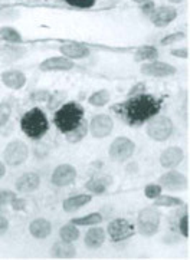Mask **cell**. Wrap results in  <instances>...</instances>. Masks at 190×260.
Instances as JSON below:
<instances>
[{
	"mask_svg": "<svg viewBox=\"0 0 190 260\" xmlns=\"http://www.w3.org/2000/svg\"><path fill=\"white\" fill-rule=\"evenodd\" d=\"M42 72H64V71H72L75 69V62L72 59L65 56H52L45 59L39 65Z\"/></svg>",
	"mask_w": 190,
	"mask_h": 260,
	"instance_id": "cell-13",
	"label": "cell"
},
{
	"mask_svg": "<svg viewBox=\"0 0 190 260\" xmlns=\"http://www.w3.org/2000/svg\"><path fill=\"white\" fill-rule=\"evenodd\" d=\"M26 48L13 46V45H2L0 46V60L5 63H13L23 58L26 55Z\"/></svg>",
	"mask_w": 190,
	"mask_h": 260,
	"instance_id": "cell-22",
	"label": "cell"
},
{
	"mask_svg": "<svg viewBox=\"0 0 190 260\" xmlns=\"http://www.w3.org/2000/svg\"><path fill=\"white\" fill-rule=\"evenodd\" d=\"M41 185V177L36 173H25L20 177H17L15 181V188L16 191L22 194H29L36 191Z\"/></svg>",
	"mask_w": 190,
	"mask_h": 260,
	"instance_id": "cell-15",
	"label": "cell"
},
{
	"mask_svg": "<svg viewBox=\"0 0 190 260\" xmlns=\"http://www.w3.org/2000/svg\"><path fill=\"white\" fill-rule=\"evenodd\" d=\"M59 237H61V240H64V242H72V243H74L75 240L79 239V230H78V226H75L72 223L64 224V226L61 227V230H59Z\"/></svg>",
	"mask_w": 190,
	"mask_h": 260,
	"instance_id": "cell-27",
	"label": "cell"
},
{
	"mask_svg": "<svg viewBox=\"0 0 190 260\" xmlns=\"http://www.w3.org/2000/svg\"><path fill=\"white\" fill-rule=\"evenodd\" d=\"M156 8H157V6H156V3H154L153 0H146L144 3H141V12L149 17L150 15L154 12V9Z\"/></svg>",
	"mask_w": 190,
	"mask_h": 260,
	"instance_id": "cell-40",
	"label": "cell"
},
{
	"mask_svg": "<svg viewBox=\"0 0 190 260\" xmlns=\"http://www.w3.org/2000/svg\"><path fill=\"white\" fill-rule=\"evenodd\" d=\"M59 51L61 53L68 59H85L90 56V49L84 45H79V43H66V45H62L59 46Z\"/></svg>",
	"mask_w": 190,
	"mask_h": 260,
	"instance_id": "cell-23",
	"label": "cell"
},
{
	"mask_svg": "<svg viewBox=\"0 0 190 260\" xmlns=\"http://www.w3.org/2000/svg\"><path fill=\"white\" fill-rule=\"evenodd\" d=\"M12 115V105L9 102H0V128L6 126Z\"/></svg>",
	"mask_w": 190,
	"mask_h": 260,
	"instance_id": "cell-33",
	"label": "cell"
},
{
	"mask_svg": "<svg viewBox=\"0 0 190 260\" xmlns=\"http://www.w3.org/2000/svg\"><path fill=\"white\" fill-rule=\"evenodd\" d=\"M158 58V51L154 46H141L134 53L135 62H151Z\"/></svg>",
	"mask_w": 190,
	"mask_h": 260,
	"instance_id": "cell-26",
	"label": "cell"
},
{
	"mask_svg": "<svg viewBox=\"0 0 190 260\" xmlns=\"http://www.w3.org/2000/svg\"><path fill=\"white\" fill-rule=\"evenodd\" d=\"M161 100L150 95L147 92L128 96L124 102H118L113 105L111 111L116 114L127 125L140 126L144 125L150 118L158 115L161 111Z\"/></svg>",
	"mask_w": 190,
	"mask_h": 260,
	"instance_id": "cell-1",
	"label": "cell"
},
{
	"mask_svg": "<svg viewBox=\"0 0 190 260\" xmlns=\"http://www.w3.org/2000/svg\"><path fill=\"white\" fill-rule=\"evenodd\" d=\"M114 129V121L108 114H97L88 122V131L95 140L107 138Z\"/></svg>",
	"mask_w": 190,
	"mask_h": 260,
	"instance_id": "cell-9",
	"label": "cell"
},
{
	"mask_svg": "<svg viewBox=\"0 0 190 260\" xmlns=\"http://www.w3.org/2000/svg\"><path fill=\"white\" fill-rule=\"evenodd\" d=\"M48 109L49 111H55L58 109L62 104L66 102V92L65 91H57V92L50 93L49 100H48Z\"/></svg>",
	"mask_w": 190,
	"mask_h": 260,
	"instance_id": "cell-32",
	"label": "cell"
},
{
	"mask_svg": "<svg viewBox=\"0 0 190 260\" xmlns=\"http://www.w3.org/2000/svg\"><path fill=\"white\" fill-rule=\"evenodd\" d=\"M132 2H134V3H139V5H141V3H144L146 0H132Z\"/></svg>",
	"mask_w": 190,
	"mask_h": 260,
	"instance_id": "cell-48",
	"label": "cell"
},
{
	"mask_svg": "<svg viewBox=\"0 0 190 260\" xmlns=\"http://www.w3.org/2000/svg\"><path fill=\"white\" fill-rule=\"evenodd\" d=\"M113 183H114L113 177L107 176V174H101V176L88 180L85 183V188L91 194H104L113 185Z\"/></svg>",
	"mask_w": 190,
	"mask_h": 260,
	"instance_id": "cell-18",
	"label": "cell"
},
{
	"mask_svg": "<svg viewBox=\"0 0 190 260\" xmlns=\"http://www.w3.org/2000/svg\"><path fill=\"white\" fill-rule=\"evenodd\" d=\"M87 134H88V121L84 118L83 121L75 126L74 129L65 133V140L71 144H78L83 141L84 138L87 137Z\"/></svg>",
	"mask_w": 190,
	"mask_h": 260,
	"instance_id": "cell-25",
	"label": "cell"
},
{
	"mask_svg": "<svg viewBox=\"0 0 190 260\" xmlns=\"http://www.w3.org/2000/svg\"><path fill=\"white\" fill-rule=\"evenodd\" d=\"M167 2H170V3H182V2H184V0H167Z\"/></svg>",
	"mask_w": 190,
	"mask_h": 260,
	"instance_id": "cell-47",
	"label": "cell"
},
{
	"mask_svg": "<svg viewBox=\"0 0 190 260\" xmlns=\"http://www.w3.org/2000/svg\"><path fill=\"white\" fill-rule=\"evenodd\" d=\"M140 72L146 76L153 78H167L176 74V68L170 63H166L161 60H151V62H143L140 67Z\"/></svg>",
	"mask_w": 190,
	"mask_h": 260,
	"instance_id": "cell-11",
	"label": "cell"
},
{
	"mask_svg": "<svg viewBox=\"0 0 190 260\" xmlns=\"http://www.w3.org/2000/svg\"><path fill=\"white\" fill-rule=\"evenodd\" d=\"M84 114H85V111L79 102H65L55 111L53 124L62 134H65L68 131L74 129L75 126L83 121Z\"/></svg>",
	"mask_w": 190,
	"mask_h": 260,
	"instance_id": "cell-3",
	"label": "cell"
},
{
	"mask_svg": "<svg viewBox=\"0 0 190 260\" xmlns=\"http://www.w3.org/2000/svg\"><path fill=\"white\" fill-rule=\"evenodd\" d=\"M50 256L55 259H72L76 256V249L72 242L59 240L55 242L50 247Z\"/></svg>",
	"mask_w": 190,
	"mask_h": 260,
	"instance_id": "cell-21",
	"label": "cell"
},
{
	"mask_svg": "<svg viewBox=\"0 0 190 260\" xmlns=\"http://www.w3.org/2000/svg\"><path fill=\"white\" fill-rule=\"evenodd\" d=\"M0 38L5 39L9 43H20L22 42V35L17 32L12 26H2L0 27Z\"/></svg>",
	"mask_w": 190,
	"mask_h": 260,
	"instance_id": "cell-31",
	"label": "cell"
},
{
	"mask_svg": "<svg viewBox=\"0 0 190 260\" xmlns=\"http://www.w3.org/2000/svg\"><path fill=\"white\" fill-rule=\"evenodd\" d=\"M179 232L183 237H189V216L184 214L180 217V221H179Z\"/></svg>",
	"mask_w": 190,
	"mask_h": 260,
	"instance_id": "cell-38",
	"label": "cell"
},
{
	"mask_svg": "<svg viewBox=\"0 0 190 260\" xmlns=\"http://www.w3.org/2000/svg\"><path fill=\"white\" fill-rule=\"evenodd\" d=\"M187 184H189L187 177L173 168L158 178V185L169 191H182L184 188H187Z\"/></svg>",
	"mask_w": 190,
	"mask_h": 260,
	"instance_id": "cell-10",
	"label": "cell"
},
{
	"mask_svg": "<svg viewBox=\"0 0 190 260\" xmlns=\"http://www.w3.org/2000/svg\"><path fill=\"white\" fill-rule=\"evenodd\" d=\"M20 129L33 141H39L49 131V121L41 108H32L20 118Z\"/></svg>",
	"mask_w": 190,
	"mask_h": 260,
	"instance_id": "cell-2",
	"label": "cell"
},
{
	"mask_svg": "<svg viewBox=\"0 0 190 260\" xmlns=\"http://www.w3.org/2000/svg\"><path fill=\"white\" fill-rule=\"evenodd\" d=\"M161 187L158 184H149L146 188H144V194H146V197L150 199V200H154V199H157L158 196L161 194Z\"/></svg>",
	"mask_w": 190,
	"mask_h": 260,
	"instance_id": "cell-37",
	"label": "cell"
},
{
	"mask_svg": "<svg viewBox=\"0 0 190 260\" xmlns=\"http://www.w3.org/2000/svg\"><path fill=\"white\" fill-rule=\"evenodd\" d=\"M29 2H39V0H29Z\"/></svg>",
	"mask_w": 190,
	"mask_h": 260,
	"instance_id": "cell-49",
	"label": "cell"
},
{
	"mask_svg": "<svg viewBox=\"0 0 190 260\" xmlns=\"http://www.w3.org/2000/svg\"><path fill=\"white\" fill-rule=\"evenodd\" d=\"M15 197H16V193L12 190H0V210L9 206Z\"/></svg>",
	"mask_w": 190,
	"mask_h": 260,
	"instance_id": "cell-34",
	"label": "cell"
},
{
	"mask_svg": "<svg viewBox=\"0 0 190 260\" xmlns=\"http://www.w3.org/2000/svg\"><path fill=\"white\" fill-rule=\"evenodd\" d=\"M29 157V147L20 140H13L6 145L3 151L5 162L10 167H19L25 162Z\"/></svg>",
	"mask_w": 190,
	"mask_h": 260,
	"instance_id": "cell-7",
	"label": "cell"
},
{
	"mask_svg": "<svg viewBox=\"0 0 190 260\" xmlns=\"http://www.w3.org/2000/svg\"><path fill=\"white\" fill-rule=\"evenodd\" d=\"M76 170L71 164H61L53 170L52 176H50V183L55 187H68L76 180Z\"/></svg>",
	"mask_w": 190,
	"mask_h": 260,
	"instance_id": "cell-12",
	"label": "cell"
},
{
	"mask_svg": "<svg viewBox=\"0 0 190 260\" xmlns=\"http://www.w3.org/2000/svg\"><path fill=\"white\" fill-rule=\"evenodd\" d=\"M186 38V34H183V32H177V34H172V35H167L166 38L161 39V45L163 46H169V45H173L176 42H180Z\"/></svg>",
	"mask_w": 190,
	"mask_h": 260,
	"instance_id": "cell-35",
	"label": "cell"
},
{
	"mask_svg": "<svg viewBox=\"0 0 190 260\" xmlns=\"http://www.w3.org/2000/svg\"><path fill=\"white\" fill-rule=\"evenodd\" d=\"M5 174H6V166L0 161V180L5 177Z\"/></svg>",
	"mask_w": 190,
	"mask_h": 260,
	"instance_id": "cell-46",
	"label": "cell"
},
{
	"mask_svg": "<svg viewBox=\"0 0 190 260\" xmlns=\"http://www.w3.org/2000/svg\"><path fill=\"white\" fill-rule=\"evenodd\" d=\"M160 213L154 207H146L140 210L137 216V232L144 237H151L158 232L160 229Z\"/></svg>",
	"mask_w": 190,
	"mask_h": 260,
	"instance_id": "cell-5",
	"label": "cell"
},
{
	"mask_svg": "<svg viewBox=\"0 0 190 260\" xmlns=\"http://www.w3.org/2000/svg\"><path fill=\"white\" fill-rule=\"evenodd\" d=\"M92 196L90 194H78V196H72L69 199H66L62 203V209L65 213H75L79 209H83L84 206H87L88 203H91Z\"/></svg>",
	"mask_w": 190,
	"mask_h": 260,
	"instance_id": "cell-24",
	"label": "cell"
},
{
	"mask_svg": "<svg viewBox=\"0 0 190 260\" xmlns=\"http://www.w3.org/2000/svg\"><path fill=\"white\" fill-rule=\"evenodd\" d=\"M9 230V220L6 216H3L0 213V236H3Z\"/></svg>",
	"mask_w": 190,
	"mask_h": 260,
	"instance_id": "cell-44",
	"label": "cell"
},
{
	"mask_svg": "<svg viewBox=\"0 0 190 260\" xmlns=\"http://www.w3.org/2000/svg\"><path fill=\"white\" fill-rule=\"evenodd\" d=\"M147 92V88H146V84L144 82H139L137 85H134L130 92H128V96H132V95H139V93Z\"/></svg>",
	"mask_w": 190,
	"mask_h": 260,
	"instance_id": "cell-42",
	"label": "cell"
},
{
	"mask_svg": "<svg viewBox=\"0 0 190 260\" xmlns=\"http://www.w3.org/2000/svg\"><path fill=\"white\" fill-rule=\"evenodd\" d=\"M184 151L180 147H169L160 154V166L166 170H172L182 164Z\"/></svg>",
	"mask_w": 190,
	"mask_h": 260,
	"instance_id": "cell-16",
	"label": "cell"
},
{
	"mask_svg": "<svg viewBox=\"0 0 190 260\" xmlns=\"http://www.w3.org/2000/svg\"><path fill=\"white\" fill-rule=\"evenodd\" d=\"M28 206V202H26L23 197H15L12 203H10V207L15 210V211H23Z\"/></svg>",
	"mask_w": 190,
	"mask_h": 260,
	"instance_id": "cell-39",
	"label": "cell"
},
{
	"mask_svg": "<svg viewBox=\"0 0 190 260\" xmlns=\"http://www.w3.org/2000/svg\"><path fill=\"white\" fill-rule=\"evenodd\" d=\"M102 221V214L101 213H91V214H87L83 217L72 218V224L75 226H95L99 224Z\"/></svg>",
	"mask_w": 190,
	"mask_h": 260,
	"instance_id": "cell-29",
	"label": "cell"
},
{
	"mask_svg": "<svg viewBox=\"0 0 190 260\" xmlns=\"http://www.w3.org/2000/svg\"><path fill=\"white\" fill-rule=\"evenodd\" d=\"M105 237H107L105 229H102V227H91L85 233L84 244L88 249H91V250H97V249H99L102 244L105 243Z\"/></svg>",
	"mask_w": 190,
	"mask_h": 260,
	"instance_id": "cell-19",
	"label": "cell"
},
{
	"mask_svg": "<svg viewBox=\"0 0 190 260\" xmlns=\"http://www.w3.org/2000/svg\"><path fill=\"white\" fill-rule=\"evenodd\" d=\"M66 5L78 9H90L95 5V0H64Z\"/></svg>",
	"mask_w": 190,
	"mask_h": 260,
	"instance_id": "cell-36",
	"label": "cell"
},
{
	"mask_svg": "<svg viewBox=\"0 0 190 260\" xmlns=\"http://www.w3.org/2000/svg\"><path fill=\"white\" fill-rule=\"evenodd\" d=\"M146 133L153 141L165 143L173 135V121L166 115H154L146 122Z\"/></svg>",
	"mask_w": 190,
	"mask_h": 260,
	"instance_id": "cell-4",
	"label": "cell"
},
{
	"mask_svg": "<svg viewBox=\"0 0 190 260\" xmlns=\"http://www.w3.org/2000/svg\"><path fill=\"white\" fill-rule=\"evenodd\" d=\"M29 233L38 239V240H43L46 237H49L52 233V224L48 218L38 217L33 220L32 223L29 224Z\"/></svg>",
	"mask_w": 190,
	"mask_h": 260,
	"instance_id": "cell-20",
	"label": "cell"
},
{
	"mask_svg": "<svg viewBox=\"0 0 190 260\" xmlns=\"http://www.w3.org/2000/svg\"><path fill=\"white\" fill-rule=\"evenodd\" d=\"M50 96V92L49 91H36V92L32 93V98L33 101L36 102H46L48 100H49Z\"/></svg>",
	"mask_w": 190,
	"mask_h": 260,
	"instance_id": "cell-41",
	"label": "cell"
},
{
	"mask_svg": "<svg viewBox=\"0 0 190 260\" xmlns=\"http://www.w3.org/2000/svg\"><path fill=\"white\" fill-rule=\"evenodd\" d=\"M137 171H139V166L135 162H131V164L127 166V173L128 174H137Z\"/></svg>",
	"mask_w": 190,
	"mask_h": 260,
	"instance_id": "cell-45",
	"label": "cell"
},
{
	"mask_svg": "<svg viewBox=\"0 0 190 260\" xmlns=\"http://www.w3.org/2000/svg\"><path fill=\"white\" fill-rule=\"evenodd\" d=\"M170 53L176 56V58L180 59H187L189 58V49L187 48H179V49H172Z\"/></svg>",
	"mask_w": 190,
	"mask_h": 260,
	"instance_id": "cell-43",
	"label": "cell"
},
{
	"mask_svg": "<svg viewBox=\"0 0 190 260\" xmlns=\"http://www.w3.org/2000/svg\"><path fill=\"white\" fill-rule=\"evenodd\" d=\"M177 17V9L173 6H158L150 15V20L156 27H166Z\"/></svg>",
	"mask_w": 190,
	"mask_h": 260,
	"instance_id": "cell-14",
	"label": "cell"
},
{
	"mask_svg": "<svg viewBox=\"0 0 190 260\" xmlns=\"http://www.w3.org/2000/svg\"><path fill=\"white\" fill-rule=\"evenodd\" d=\"M2 82L3 85L9 88V89H22L26 85V75L23 72L17 71V69H10V71H5L2 74Z\"/></svg>",
	"mask_w": 190,
	"mask_h": 260,
	"instance_id": "cell-17",
	"label": "cell"
},
{
	"mask_svg": "<svg viewBox=\"0 0 190 260\" xmlns=\"http://www.w3.org/2000/svg\"><path fill=\"white\" fill-rule=\"evenodd\" d=\"M134 152H135V144L127 137H118L110 145L108 155L114 162H125L131 158Z\"/></svg>",
	"mask_w": 190,
	"mask_h": 260,
	"instance_id": "cell-6",
	"label": "cell"
},
{
	"mask_svg": "<svg viewBox=\"0 0 190 260\" xmlns=\"http://www.w3.org/2000/svg\"><path fill=\"white\" fill-rule=\"evenodd\" d=\"M183 200L174 196H158L154 199V207H182Z\"/></svg>",
	"mask_w": 190,
	"mask_h": 260,
	"instance_id": "cell-30",
	"label": "cell"
},
{
	"mask_svg": "<svg viewBox=\"0 0 190 260\" xmlns=\"http://www.w3.org/2000/svg\"><path fill=\"white\" fill-rule=\"evenodd\" d=\"M110 101H111V93L107 89L97 91L88 98V104L92 107H105L107 104H110Z\"/></svg>",
	"mask_w": 190,
	"mask_h": 260,
	"instance_id": "cell-28",
	"label": "cell"
},
{
	"mask_svg": "<svg viewBox=\"0 0 190 260\" xmlns=\"http://www.w3.org/2000/svg\"><path fill=\"white\" fill-rule=\"evenodd\" d=\"M105 233L110 236V239L113 242L120 243V242H124L135 235V227L127 218H116L108 223Z\"/></svg>",
	"mask_w": 190,
	"mask_h": 260,
	"instance_id": "cell-8",
	"label": "cell"
}]
</instances>
